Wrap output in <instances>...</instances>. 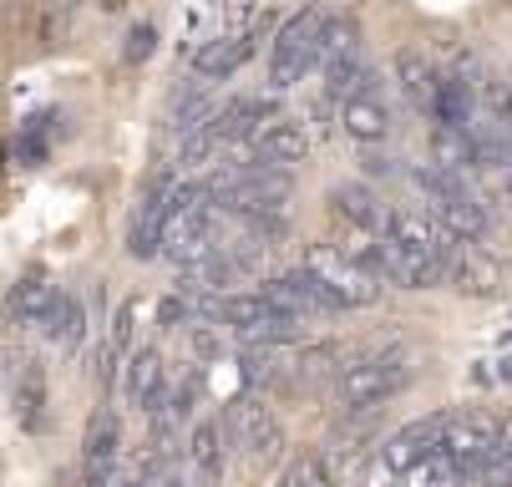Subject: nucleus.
<instances>
[{
    "label": "nucleus",
    "mask_w": 512,
    "mask_h": 487,
    "mask_svg": "<svg viewBox=\"0 0 512 487\" xmlns=\"http://www.w3.org/2000/svg\"><path fill=\"white\" fill-rule=\"evenodd\" d=\"M411 381V366H406V351H381V356H365L355 366H345L335 376V406L340 411H360V406H381L391 401L401 386Z\"/></svg>",
    "instance_id": "nucleus-1"
},
{
    "label": "nucleus",
    "mask_w": 512,
    "mask_h": 487,
    "mask_svg": "<svg viewBox=\"0 0 512 487\" xmlns=\"http://www.w3.org/2000/svg\"><path fill=\"white\" fill-rule=\"evenodd\" d=\"M320 21H325L320 11H295L289 21L274 26V41H269V87H274V92L300 87V82L315 72Z\"/></svg>",
    "instance_id": "nucleus-2"
},
{
    "label": "nucleus",
    "mask_w": 512,
    "mask_h": 487,
    "mask_svg": "<svg viewBox=\"0 0 512 487\" xmlns=\"http://www.w3.org/2000/svg\"><path fill=\"white\" fill-rule=\"evenodd\" d=\"M305 269L340 300V310H365V305H376L381 290H386L381 274H371L365 264H355V259L340 254L335 244H310V249H305Z\"/></svg>",
    "instance_id": "nucleus-3"
},
{
    "label": "nucleus",
    "mask_w": 512,
    "mask_h": 487,
    "mask_svg": "<svg viewBox=\"0 0 512 487\" xmlns=\"http://www.w3.org/2000/svg\"><path fill=\"white\" fill-rule=\"evenodd\" d=\"M274 31V21L269 16H259L254 26H244V31H229V36H213V41H203L198 51H193V77H203V82H229L239 66L259 51V41Z\"/></svg>",
    "instance_id": "nucleus-4"
},
{
    "label": "nucleus",
    "mask_w": 512,
    "mask_h": 487,
    "mask_svg": "<svg viewBox=\"0 0 512 487\" xmlns=\"http://www.w3.org/2000/svg\"><path fill=\"white\" fill-rule=\"evenodd\" d=\"M376 259H381V280L386 285H401V290H436L447 280V264L426 254V249H411L391 234H376Z\"/></svg>",
    "instance_id": "nucleus-5"
},
{
    "label": "nucleus",
    "mask_w": 512,
    "mask_h": 487,
    "mask_svg": "<svg viewBox=\"0 0 512 487\" xmlns=\"http://www.w3.org/2000/svg\"><path fill=\"white\" fill-rule=\"evenodd\" d=\"M274 310L284 315H295V320H315V315H340V300L315 280V274L300 264V269H289V274H274V280H264L259 290Z\"/></svg>",
    "instance_id": "nucleus-6"
},
{
    "label": "nucleus",
    "mask_w": 512,
    "mask_h": 487,
    "mask_svg": "<svg viewBox=\"0 0 512 487\" xmlns=\"http://www.w3.org/2000/svg\"><path fill=\"white\" fill-rule=\"evenodd\" d=\"M492 432H497V416H492V411H452L447 437H442V452L452 457V467H457L462 482L477 477V462H482Z\"/></svg>",
    "instance_id": "nucleus-7"
},
{
    "label": "nucleus",
    "mask_w": 512,
    "mask_h": 487,
    "mask_svg": "<svg viewBox=\"0 0 512 487\" xmlns=\"http://www.w3.org/2000/svg\"><path fill=\"white\" fill-rule=\"evenodd\" d=\"M447 422H452V411H431V416H421V422H406L396 437H386V442L376 447V457H381V462L401 477L406 467H416L421 457H431L436 447H442Z\"/></svg>",
    "instance_id": "nucleus-8"
},
{
    "label": "nucleus",
    "mask_w": 512,
    "mask_h": 487,
    "mask_svg": "<svg viewBox=\"0 0 512 487\" xmlns=\"http://www.w3.org/2000/svg\"><path fill=\"white\" fill-rule=\"evenodd\" d=\"M163 396H168L163 351H158V345H132V351H127V366H122V401H127L132 411L148 416Z\"/></svg>",
    "instance_id": "nucleus-9"
},
{
    "label": "nucleus",
    "mask_w": 512,
    "mask_h": 487,
    "mask_svg": "<svg viewBox=\"0 0 512 487\" xmlns=\"http://www.w3.org/2000/svg\"><path fill=\"white\" fill-rule=\"evenodd\" d=\"M305 158H310V132H305V122L269 117V122L254 132V163L279 168V173H295Z\"/></svg>",
    "instance_id": "nucleus-10"
},
{
    "label": "nucleus",
    "mask_w": 512,
    "mask_h": 487,
    "mask_svg": "<svg viewBox=\"0 0 512 487\" xmlns=\"http://www.w3.org/2000/svg\"><path fill=\"white\" fill-rule=\"evenodd\" d=\"M269 117H279V107L269 97H229V102H218L208 127L218 132V143H244V137H254Z\"/></svg>",
    "instance_id": "nucleus-11"
},
{
    "label": "nucleus",
    "mask_w": 512,
    "mask_h": 487,
    "mask_svg": "<svg viewBox=\"0 0 512 487\" xmlns=\"http://www.w3.org/2000/svg\"><path fill=\"white\" fill-rule=\"evenodd\" d=\"M335 122H340L345 137H355L360 148H376V143H386V137H391V107L376 92L371 97H345L340 112H335Z\"/></svg>",
    "instance_id": "nucleus-12"
},
{
    "label": "nucleus",
    "mask_w": 512,
    "mask_h": 487,
    "mask_svg": "<svg viewBox=\"0 0 512 487\" xmlns=\"http://www.w3.org/2000/svg\"><path fill=\"white\" fill-rule=\"evenodd\" d=\"M36 330L46 335V345H56L61 356H77V345L87 340V305L71 295V290H56L51 295V310H46V320Z\"/></svg>",
    "instance_id": "nucleus-13"
},
{
    "label": "nucleus",
    "mask_w": 512,
    "mask_h": 487,
    "mask_svg": "<svg viewBox=\"0 0 512 487\" xmlns=\"http://www.w3.org/2000/svg\"><path fill=\"white\" fill-rule=\"evenodd\" d=\"M117 416L112 411H97L92 427H87V442H82V482L87 487H107L112 482V462H117Z\"/></svg>",
    "instance_id": "nucleus-14"
},
{
    "label": "nucleus",
    "mask_w": 512,
    "mask_h": 487,
    "mask_svg": "<svg viewBox=\"0 0 512 487\" xmlns=\"http://www.w3.org/2000/svg\"><path fill=\"white\" fill-rule=\"evenodd\" d=\"M431 214H436V224H442L452 239H462V244H477V239H487V203L472 193V188H462V193H447L442 203H431Z\"/></svg>",
    "instance_id": "nucleus-15"
},
{
    "label": "nucleus",
    "mask_w": 512,
    "mask_h": 487,
    "mask_svg": "<svg viewBox=\"0 0 512 487\" xmlns=\"http://www.w3.org/2000/svg\"><path fill=\"white\" fill-rule=\"evenodd\" d=\"M229 472V447H224V432H218V422H198L188 432V477L198 487H218Z\"/></svg>",
    "instance_id": "nucleus-16"
},
{
    "label": "nucleus",
    "mask_w": 512,
    "mask_h": 487,
    "mask_svg": "<svg viewBox=\"0 0 512 487\" xmlns=\"http://www.w3.org/2000/svg\"><path fill=\"white\" fill-rule=\"evenodd\" d=\"M51 295H56L51 274L46 269H26L21 280L11 285V295H6V320L21 325V330H36L46 320V310H51Z\"/></svg>",
    "instance_id": "nucleus-17"
},
{
    "label": "nucleus",
    "mask_w": 512,
    "mask_h": 487,
    "mask_svg": "<svg viewBox=\"0 0 512 487\" xmlns=\"http://www.w3.org/2000/svg\"><path fill=\"white\" fill-rule=\"evenodd\" d=\"M340 371H345V345L340 340H315V345H305V351L289 361V381L305 386V391L335 386Z\"/></svg>",
    "instance_id": "nucleus-18"
},
{
    "label": "nucleus",
    "mask_w": 512,
    "mask_h": 487,
    "mask_svg": "<svg viewBox=\"0 0 512 487\" xmlns=\"http://www.w3.org/2000/svg\"><path fill=\"white\" fill-rule=\"evenodd\" d=\"M330 214L350 229H365V234H381L386 229V208L376 203V193L365 183H335L330 188Z\"/></svg>",
    "instance_id": "nucleus-19"
},
{
    "label": "nucleus",
    "mask_w": 512,
    "mask_h": 487,
    "mask_svg": "<svg viewBox=\"0 0 512 487\" xmlns=\"http://www.w3.org/2000/svg\"><path fill=\"white\" fill-rule=\"evenodd\" d=\"M447 280L462 290V295H472V300H487V295H497V285H502V274H497V264L482 254V249H457L452 254V264H447Z\"/></svg>",
    "instance_id": "nucleus-20"
},
{
    "label": "nucleus",
    "mask_w": 512,
    "mask_h": 487,
    "mask_svg": "<svg viewBox=\"0 0 512 487\" xmlns=\"http://www.w3.org/2000/svg\"><path fill=\"white\" fill-rule=\"evenodd\" d=\"M391 66H396V82H401L406 102H411L416 112H431V97H436V66L426 61V51H416V46H401Z\"/></svg>",
    "instance_id": "nucleus-21"
},
{
    "label": "nucleus",
    "mask_w": 512,
    "mask_h": 487,
    "mask_svg": "<svg viewBox=\"0 0 512 487\" xmlns=\"http://www.w3.org/2000/svg\"><path fill=\"white\" fill-rule=\"evenodd\" d=\"M274 422V411H269V401L264 396H234L229 401V411H224V442H234V447H249L264 427Z\"/></svg>",
    "instance_id": "nucleus-22"
},
{
    "label": "nucleus",
    "mask_w": 512,
    "mask_h": 487,
    "mask_svg": "<svg viewBox=\"0 0 512 487\" xmlns=\"http://www.w3.org/2000/svg\"><path fill=\"white\" fill-rule=\"evenodd\" d=\"M16 422H21V432H41L46 427V371H41V361H21V376H16Z\"/></svg>",
    "instance_id": "nucleus-23"
},
{
    "label": "nucleus",
    "mask_w": 512,
    "mask_h": 487,
    "mask_svg": "<svg viewBox=\"0 0 512 487\" xmlns=\"http://www.w3.org/2000/svg\"><path fill=\"white\" fill-rule=\"evenodd\" d=\"M345 56H360V21L355 16H325L315 41V66H335Z\"/></svg>",
    "instance_id": "nucleus-24"
},
{
    "label": "nucleus",
    "mask_w": 512,
    "mask_h": 487,
    "mask_svg": "<svg viewBox=\"0 0 512 487\" xmlns=\"http://www.w3.org/2000/svg\"><path fill=\"white\" fill-rule=\"evenodd\" d=\"M482 487H512V416H497V432L477 462V477Z\"/></svg>",
    "instance_id": "nucleus-25"
},
{
    "label": "nucleus",
    "mask_w": 512,
    "mask_h": 487,
    "mask_svg": "<svg viewBox=\"0 0 512 487\" xmlns=\"http://www.w3.org/2000/svg\"><path fill=\"white\" fill-rule=\"evenodd\" d=\"M325 92H330L335 102H345V97H371V92H376V66L360 61V56H345V61L325 66Z\"/></svg>",
    "instance_id": "nucleus-26"
},
{
    "label": "nucleus",
    "mask_w": 512,
    "mask_h": 487,
    "mask_svg": "<svg viewBox=\"0 0 512 487\" xmlns=\"http://www.w3.org/2000/svg\"><path fill=\"white\" fill-rule=\"evenodd\" d=\"M158 249H163V214H158L153 198H142V208L127 224V254L148 264V259H158Z\"/></svg>",
    "instance_id": "nucleus-27"
},
{
    "label": "nucleus",
    "mask_w": 512,
    "mask_h": 487,
    "mask_svg": "<svg viewBox=\"0 0 512 487\" xmlns=\"http://www.w3.org/2000/svg\"><path fill=\"white\" fill-rule=\"evenodd\" d=\"M284 487H340V457L335 452H300L284 467Z\"/></svg>",
    "instance_id": "nucleus-28"
},
{
    "label": "nucleus",
    "mask_w": 512,
    "mask_h": 487,
    "mask_svg": "<svg viewBox=\"0 0 512 487\" xmlns=\"http://www.w3.org/2000/svg\"><path fill=\"white\" fill-rule=\"evenodd\" d=\"M431 163H442V168H452V173H472V168H477V158H472V132L436 122V132H431Z\"/></svg>",
    "instance_id": "nucleus-29"
},
{
    "label": "nucleus",
    "mask_w": 512,
    "mask_h": 487,
    "mask_svg": "<svg viewBox=\"0 0 512 487\" xmlns=\"http://www.w3.org/2000/svg\"><path fill=\"white\" fill-rule=\"evenodd\" d=\"M457 482H462V477H457V467H452V457H447L442 447L396 477V487H457Z\"/></svg>",
    "instance_id": "nucleus-30"
},
{
    "label": "nucleus",
    "mask_w": 512,
    "mask_h": 487,
    "mask_svg": "<svg viewBox=\"0 0 512 487\" xmlns=\"http://www.w3.org/2000/svg\"><path fill=\"white\" fill-rule=\"evenodd\" d=\"M244 381H249V386H264V391H269V386L289 381V366H284V361L274 356V345H264V351H249V356H244Z\"/></svg>",
    "instance_id": "nucleus-31"
},
{
    "label": "nucleus",
    "mask_w": 512,
    "mask_h": 487,
    "mask_svg": "<svg viewBox=\"0 0 512 487\" xmlns=\"http://www.w3.org/2000/svg\"><path fill=\"white\" fill-rule=\"evenodd\" d=\"M137 320H142V300H127L117 315H112V330H107V345L117 356L132 351V340H137Z\"/></svg>",
    "instance_id": "nucleus-32"
},
{
    "label": "nucleus",
    "mask_w": 512,
    "mask_h": 487,
    "mask_svg": "<svg viewBox=\"0 0 512 487\" xmlns=\"http://www.w3.org/2000/svg\"><path fill=\"white\" fill-rule=\"evenodd\" d=\"M153 51H158V26L153 21H137L127 31V41H122V61L127 66H142V61H153Z\"/></svg>",
    "instance_id": "nucleus-33"
},
{
    "label": "nucleus",
    "mask_w": 512,
    "mask_h": 487,
    "mask_svg": "<svg viewBox=\"0 0 512 487\" xmlns=\"http://www.w3.org/2000/svg\"><path fill=\"white\" fill-rule=\"evenodd\" d=\"M249 457H254L259 467H274V462L284 457V427H279V422H269V427L249 442Z\"/></svg>",
    "instance_id": "nucleus-34"
},
{
    "label": "nucleus",
    "mask_w": 512,
    "mask_h": 487,
    "mask_svg": "<svg viewBox=\"0 0 512 487\" xmlns=\"http://www.w3.org/2000/svg\"><path fill=\"white\" fill-rule=\"evenodd\" d=\"M158 320H163V330H183V325H193V320H198V305H193L188 295H178V290H173V295L158 305Z\"/></svg>",
    "instance_id": "nucleus-35"
},
{
    "label": "nucleus",
    "mask_w": 512,
    "mask_h": 487,
    "mask_svg": "<svg viewBox=\"0 0 512 487\" xmlns=\"http://www.w3.org/2000/svg\"><path fill=\"white\" fill-rule=\"evenodd\" d=\"M360 163H365V173H371V178H396V173H401L396 158H381V153H365Z\"/></svg>",
    "instance_id": "nucleus-36"
},
{
    "label": "nucleus",
    "mask_w": 512,
    "mask_h": 487,
    "mask_svg": "<svg viewBox=\"0 0 512 487\" xmlns=\"http://www.w3.org/2000/svg\"><path fill=\"white\" fill-rule=\"evenodd\" d=\"M46 6H51V16H61V21H66L71 11H77V6H82V0H46Z\"/></svg>",
    "instance_id": "nucleus-37"
},
{
    "label": "nucleus",
    "mask_w": 512,
    "mask_h": 487,
    "mask_svg": "<svg viewBox=\"0 0 512 487\" xmlns=\"http://www.w3.org/2000/svg\"><path fill=\"white\" fill-rule=\"evenodd\" d=\"M92 6H97L102 16H122V11H127V0H92Z\"/></svg>",
    "instance_id": "nucleus-38"
},
{
    "label": "nucleus",
    "mask_w": 512,
    "mask_h": 487,
    "mask_svg": "<svg viewBox=\"0 0 512 487\" xmlns=\"http://www.w3.org/2000/svg\"><path fill=\"white\" fill-rule=\"evenodd\" d=\"M107 487H153V477L137 472V477H122V482H107Z\"/></svg>",
    "instance_id": "nucleus-39"
}]
</instances>
